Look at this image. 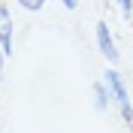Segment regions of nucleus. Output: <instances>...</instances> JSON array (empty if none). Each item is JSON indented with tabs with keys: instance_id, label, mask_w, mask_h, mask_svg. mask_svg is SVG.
Wrapping results in <instances>:
<instances>
[{
	"instance_id": "nucleus-8",
	"label": "nucleus",
	"mask_w": 133,
	"mask_h": 133,
	"mask_svg": "<svg viewBox=\"0 0 133 133\" xmlns=\"http://www.w3.org/2000/svg\"><path fill=\"white\" fill-rule=\"evenodd\" d=\"M0 85H3V73H0Z\"/></svg>"
},
{
	"instance_id": "nucleus-5",
	"label": "nucleus",
	"mask_w": 133,
	"mask_h": 133,
	"mask_svg": "<svg viewBox=\"0 0 133 133\" xmlns=\"http://www.w3.org/2000/svg\"><path fill=\"white\" fill-rule=\"evenodd\" d=\"M49 0H18V6L24 9V12H42Z\"/></svg>"
},
{
	"instance_id": "nucleus-2",
	"label": "nucleus",
	"mask_w": 133,
	"mask_h": 133,
	"mask_svg": "<svg viewBox=\"0 0 133 133\" xmlns=\"http://www.w3.org/2000/svg\"><path fill=\"white\" fill-rule=\"evenodd\" d=\"M94 42H97V51H100V55H103L112 66L121 64V49H118L115 33H112V27H109L106 18H100L97 24H94Z\"/></svg>"
},
{
	"instance_id": "nucleus-4",
	"label": "nucleus",
	"mask_w": 133,
	"mask_h": 133,
	"mask_svg": "<svg viewBox=\"0 0 133 133\" xmlns=\"http://www.w3.org/2000/svg\"><path fill=\"white\" fill-rule=\"evenodd\" d=\"M91 100H94V112H100V115H106L109 109L115 106V100H112V88L106 85V79L91 82Z\"/></svg>"
},
{
	"instance_id": "nucleus-3",
	"label": "nucleus",
	"mask_w": 133,
	"mask_h": 133,
	"mask_svg": "<svg viewBox=\"0 0 133 133\" xmlns=\"http://www.w3.org/2000/svg\"><path fill=\"white\" fill-rule=\"evenodd\" d=\"M0 49L6 58H12V51H15V21H12V12L6 3H0Z\"/></svg>"
},
{
	"instance_id": "nucleus-1",
	"label": "nucleus",
	"mask_w": 133,
	"mask_h": 133,
	"mask_svg": "<svg viewBox=\"0 0 133 133\" xmlns=\"http://www.w3.org/2000/svg\"><path fill=\"white\" fill-rule=\"evenodd\" d=\"M103 79H106V85L112 88V100H115V109H118V115H121V121H124V124L130 127V133H133V103H130V88H127L124 76L118 73V66L109 64L106 73H103Z\"/></svg>"
},
{
	"instance_id": "nucleus-7",
	"label": "nucleus",
	"mask_w": 133,
	"mask_h": 133,
	"mask_svg": "<svg viewBox=\"0 0 133 133\" xmlns=\"http://www.w3.org/2000/svg\"><path fill=\"white\" fill-rule=\"evenodd\" d=\"M61 6H64L66 12H76V9H79V0H61Z\"/></svg>"
},
{
	"instance_id": "nucleus-6",
	"label": "nucleus",
	"mask_w": 133,
	"mask_h": 133,
	"mask_svg": "<svg viewBox=\"0 0 133 133\" xmlns=\"http://www.w3.org/2000/svg\"><path fill=\"white\" fill-rule=\"evenodd\" d=\"M115 3H118V9H121V18L130 21L133 18V0H115Z\"/></svg>"
}]
</instances>
